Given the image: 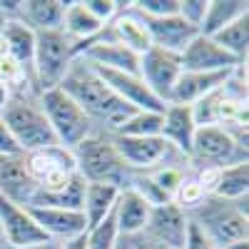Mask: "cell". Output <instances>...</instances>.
<instances>
[{
    "mask_svg": "<svg viewBox=\"0 0 249 249\" xmlns=\"http://www.w3.org/2000/svg\"><path fill=\"white\" fill-rule=\"evenodd\" d=\"M110 35L117 45L132 50L135 55H142L152 48V40H150V33H147V25H144V20L132 10L130 3H124L122 10L115 15V20L107 25Z\"/></svg>",
    "mask_w": 249,
    "mask_h": 249,
    "instance_id": "20",
    "label": "cell"
},
{
    "mask_svg": "<svg viewBox=\"0 0 249 249\" xmlns=\"http://www.w3.org/2000/svg\"><path fill=\"white\" fill-rule=\"evenodd\" d=\"M115 249H132V239L130 237H120L117 244H115Z\"/></svg>",
    "mask_w": 249,
    "mask_h": 249,
    "instance_id": "41",
    "label": "cell"
},
{
    "mask_svg": "<svg viewBox=\"0 0 249 249\" xmlns=\"http://www.w3.org/2000/svg\"><path fill=\"white\" fill-rule=\"evenodd\" d=\"M152 212V204L144 199L142 195H137L132 187H124L117 195L115 210H112V219L117 227L120 237H137L144 224H147V217Z\"/></svg>",
    "mask_w": 249,
    "mask_h": 249,
    "instance_id": "18",
    "label": "cell"
},
{
    "mask_svg": "<svg viewBox=\"0 0 249 249\" xmlns=\"http://www.w3.org/2000/svg\"><path fill=\"white\" fill-rule=\"evenodd\" d=\"M25 249H62V244H60V242H55V239H45V242L30 244V247H25Z\"/></svg>",
    "mask_w": 249,
    "mask_h": 249,
    "instance_id": "38",
    "label": "cell"
},
{
    "mask_svg": "<svg viewBox=\"0 0 249 249\" xmlns=\"http://www.w3.org/2000/svg\"><path fill=\"white\" fill-rule=\"evenodd\" d=\"M72 155H75V170L85 182L112 184L117 190H124L135 175L117 155L112 137L107 132H95L85 137L72 150Z\"/></svg>",
    "mask_w": 249,
    "mask_h": 249,
    "instance_id": "5",
    "label": "cell"
},
{
    "mask_svg": "<svg viewBox=\"0 0 249 249\" xmlns=\"http://www.w3.org/2000/svg\"><path fill=\"white\" fill-rule=\"evenodd\" d=\"M0 249H8L5 247V239H3V232H0Z\"/></svg>",
    "mask_w": 249,
    "mask_h": 249,
    "instance_id": "44",
    "label": "cell"
},
{
    "mask_svg": "<svg viewBox=\"0 0 249 249\" xmlns=\"http://www.w3.org/2000/svg\"><path fill=\"white\" fill-rule=\"evenodd\" d=\"M182 72H227L237 65H247L224 53L210 35H195V40L179 53Z\"/></svg>",
    "mask_w": 249,
    "mask_h": 249,
    "instance_id": "13",
    "label": "cell"
},
{
    "mask_svg": "<svg viewBox=\"0 0 249 249\" xmlns=\"http://www.w3.org/2000/svg\"><path fill=\"white\" fill-rule=\"evenodd\" d=\"M182 249H217V247L202 234V230H197V227L190 222V230H187V239H184Z\"/></svg>",
    "mask_w": 249,
    "mask_h": 249,
    "instance_id": "35",
    "label": "cell"
},
{
    "mask_svg": "<svg viewBox=\"0 0 249 249\" xmlns=\"http://www.w3.org/2000/svg\"><path fill=\"white\" fill-rule=\"evenodd\" d=\"M60 90L68 92L77 102L80 110L92 120L97 132L115 135L122 127V122L132 112H137L135 107L127 105V102H122L105 82L97 77V72L80 57H75V62L70 65L65 80L60 82Z\"/></svg>",
    "mask_w": 249,
    "mask_h": 249,
    "instance_id": "1",
    "label": "cell"
},
{
    "mask_svg": "<svg viewBox=\"0 0 249 249\" xmlns=\"http://www.w3.org/2000/svg\"><path fill=\"white\" fill-rule=\"evenodd\" d=\"M82 195H85V179L75 175L62 190H35L30 207L35 210H75L82 212Z\"/></svg>",
    "mask_w": 249,
    "mask_h": 249,
    "instance_id": "25",
    "label": "cell"
},
{
    "mask_svg": "<svg viewBox=\"0 0 249 249\" xmlns=\"http://www.w3.org/2000/svg\"><path fill=\"white\" fill-rule=\"evenodd\" d=\"M33 212L35 222L40 224V230L45 232L48 239H55L60 244L80 239L82 234L88 232V224L82 212L75 210H35V207H28Z\"/></svg>",
    "mask_w": 249,
    "mask_h": 249,
    "instance_id": "19",
    "label": "cell"
},
{
    "mask_svg": "<svg viewBox=\"0 0 249 249\" xmlns=\"http://www.w3.org/2000/svg\"><path fill=\"white\" fill-rule=\"evenodd\" d=\"M0 37H3V40H5V45H8V55L18 62L20 68H23V72H25V75L30 77V82H33L35 30H30L25 23H20V20H10ZM33 85H35V82H33Z\"/></svg>",
    "mask_w": 249,
    "mask_h": 249,
    "instance_id": "24",
    "label": "cell"
},
{
    "mask_svg": "<svg viewBox=\"0 0 249 249\" xmlns=\"http://www.w3.org/2000/svg\"><path fill=\"white\" fill-rule=\"evenodd\" d=\"M142 18V15H140ZM147 25L152 48L179 55L187 45L195 40V35H199L192 25H187L179 15H167V18H142Z\"/></svg>",
    "mask_w": 249,
    "mask_h": 249,
    "instance_id": "16",
    "label": "cell"
},
{
    "mask_svg": "<svg viewBox=\"0 0 249 249\" xmlns=\"http://www.w3.org/2000/svg\"><path fill=\"white\" fill-rule=\"evenodd\" d=\"M249 15L247 0H207V13L199 25V35H214L222 28L232 25L234 20Z\"/></svg>",
    "mask_w": 249,
    "mask_h": 249,
    "instance_id": "26",
    "label": "cell"
},
{
    "mask_svg": "<svg viewBox=\"0 0 249 249\" xmlns=\"http://www.w3.org/2000/svg\"><path fill=\"white\" fill-rule=\"evenodd\" d=\"M10 23V18L3 13V10H0V35H3V30H5V25Z\"/></svg>",
    "mask_w": 249,
    "mask_h": 249,
    "instance_id": "43",
    "label": "cell"
},
{
    "mask_svg": "<svg viewBox=\"0 0 249 249\" xmlns=\"http://www.w3.org/2000/svg\"><path fill=\"white\" fill-rule=\"evenodd\" d=\"M117 155L135 175H150L167 164H187V160L172 150L162 137H122L110 135Z\"/></svg>",
    "mask_w": 249,
    "mask_h": 249,
    "instance_id": "8",
    "label": "cell"
},
{
    "mask_svg": "<svg viewBox=\"0 0 249 249\" xmlns=\"http://www.w3.org/2000/svg\"><path fill=\"white\" fill-rule=\"evenodd\" d=\"M204 13H207V0H179L177 15L184 20L187 25H192L197 33H199V25L204 20Z\"/></svg>",
    "mask_w": 249,
    "mask_h": 249,
    "instance_id": "34",
    "label": "cell"
},
{
    "mask_svg": "<svg viewBox=\"0 0 249 249\" xmlns=\"http://www.w3.org/2000/svg\"><path fill=\"white\" fill-rule=\"evenodd\" d=\"M132 239V249H167V247H160L155 242H147V239H142V237H130Z\"/></svg>",
    "mask_w": 249,
    "mask_h": 249,
    "instance_id": "37",
    "label": "cell"
},
{
    "mask_svg": "<svg viewBox=\"0 0 249 249\" xmlns=\"http://www.w3.org/2000/svg\"><path fill=\"white\" fill-rule=\"evenodd\" d=\"M40 107H43V112H45V117L50 122L57 144H62V147H68V150H75L85 137L97 132L92 120L80 110V105L68 92H62L60 88L40 92Z\"/></svg>",
    "mask_w": 249,
    "mask_h": 249,
    "instance_id": "7",
    "label": "cell"
},
{
    "mask_svg": "<svg viewBox=\"0 0 249 249\" xmlns=\"http://www.w3.org/2000/svg\"><path fill=\"white\" fill-rule=\"evenodd\" d=\"M13 155H23V152H20V147L15 144V140L10 137V132L5 127L3 117H0V157H13Z\"/></svg>",
    "mask_w": 249,
    "mask_h": 249,
    "instance_id": "36",
    "label": "cell"
},
{
    "mask_svg": "<svg viewBox=\"0 0 249 249\" xmlns=\"http://www.w3.org/2000/svg\"><path fill=\"white\" fill-rule=\"evenodd\" d=\"M247 142H249L247 122L197 127L187 164H190L192 172H199V170H224L232 167V164L249 162Z\"/></svg>",
    "mask_w": 249,
    "mask_h": 249,
    "instance_id": "2",
    "label": "cell"
},
{
    "mask_svg": "<svg viewBox=\"0 0 249 249\" xmlns=\"http://www.w3.org/2000/svg\"><path fill=\"white\" fill-rule=\"evenodd\" d=\"M82 5L100 25H110L124 3H120V0H82Z\"/></svg>",
    "mask_w": 249,
    "mask_h": 249,
    "instance_id": "33",
    "label": "cell"
},
{
    "mask_svg": "<svg viewBox=\"0 0 249 249\" xmlns=\"http://www.w3.org/2000/svg\"><path fill=\"white\" fill-rule=\"evenodd\" d=\"M130 5L142 18H167V15H177L179 0H132Z\"/></svg>",
    "mask_w": 249,
    "mask_h": 249,
    "instance_id": "32",
    "label": "cell"
},
{
    "mask_svg": "<svg viewBox=\"0 0 249 249\" xmlns=\"http://www.w3.org/2000/svg\"><path fill=\"white\" fill-rule=\"evenodd\" d=\"M120 190L112 184H97V182H85V195H82V217H85L88 230L102 224L115 210Z\"/></svg>",
    "mask_w": 249,
    "mask_h": 249,
    "instance_id": "23",
    "label": "cell"
},
{
    "mask_svg": "<svg viewBox=\"0 0 249 249\" xmlns=\"http://www.w3.org/2000/svg\"><path fill=\"white\" fill-rule=\"evenodd\" d=\"M72 62H75V43L62 30L35 33L33 82L37 92L60 88V82L65 80Z\"/></svg>",
    "mask_w": 249,
    "mask_h": 249,
    "instance_id": "6",
    "label": "cell"
},
{
    "mask_svg": "<svg viewBox=\"0 0 249 249\" xmlns=\"http://www.w3.org/2000/svg\"><path fill=\"white\" fill-rule=\"evenodd\" d=\"M8 100H10V90L0 82V112H3V107L8 105Z\"/></svg>",
    "mask_w": 249,
    "mask_h": 249,
    "instance_id": "40",
    "label": "cell"
},
{
    "mask_svg": "<svg viewBox=\"0 0 249 249\" xmlns=\"http://www.w3.org/2000/svg\"><path fill=\"white\" fill-rule=\"evenodd\" d=\"M244 199H222V197H204L197 207H192L187 217L190 222L202 230V234L210 239L217 249H224L234 242L249 239V210Z\"/></svg>",
    "mask_w": 249,
    "mask_h": 249,
    "instance_id": "4",
    "label": "cell"
},
{
    "mask_svg": "<svg viewBox=\"0 0 249 249\" xmlns=\"http://www.w3.org/2000/svg\"><path fill=\"white\" fill-rule=\"evenodd\" d=\"M62 249H85V234H82L80 239H72V242H65V244H62Z\"/></svg>",
    "mask_w": 249,
    "mask_h": 249,
    "instance_id": "39",
    "label": "cell"
},
{
    "mask_svg": "<svg viewBox=\"0 0 249 249\" xmlns=\"http://www.w3.org/2000/svg\"><path fill=\"white\" fill-rule=\"evenodd\" d=\"M0 117H3L10 137L15 140L23 155L57 144L50 122L40 107V92H35L33 88L10 92V100L0 112Z\"/></svg>",
    "mask_w": 249,
    "mask_h": 249,
    "instance_id": "3",
    "label": "cell"
},
{
    "mask_svg": "<svg viewBox=\"0 0 249 249\" xmlns=\"http://www.w3.org/2000/svg\"><path fill=\"white\" fill-rule=\"evenodd\" d=\"M25 167L30 177L37 182V190H62L75 175V155L72 150L53 144V147L28 152L25 155Z\"/></svg>",
    "mask_w": 249,
    "mask_h": 249,
    "instance_id": "9",
    "label": "cell"
},
{
    "mask_svg": "<svg viewBox=\"0 0 249 249\" xmlns=\"http://www.w3.org/2000/svg\"><path fill=\"white\" fill-rule=\"evenodd\" d=\"M62 13H65L62 0H20L18 20L35 33H45V30H60Z\"/></svg>",
    "mask_w": 249,
    "mask_h": 249,
    "instance_id": "22",
    "label": "cell"
},
{
    "mask_svg": "<svg viewBox=\"0 0 249 249\" xmlns=\"http://www.w3.org/2000/svg\"><path fill=\"white\" fill-rule=\"evenodd\" d=\"M212 195L222 197V199H232V202L249 197V162L232 164V167L219 170Z\"/></svg>",
    "mask_w": 249,
    "mask_h": 249,
    "instance_id": "28",
    "label": "cell"
},
{
    "mask_svg": "<svg viewBox=\"0 0 249 249\" xmlns=\"http://www.w3.org/2000/svg\"><path fill=\"white\" fill-rule=\"evenodd\" d=\"M195 135H197V122H195L192 107H187V105H167L164 107L160 137L167 142L172 150H177L184 160L190 157Z\"/></svg>",
    "mask_w": 249,
    "mask_h": 249,
    "instance_id": "17",
    "label": "cell"
},
{
    "mask_svg": "<svg viewBox=\"0 0 249 249\" xmlns=\"http://www.w3.org/2000/svg\"><path fill=\"white\" fill-rule=\"evenodd\" d=\"M212 40L224 53H230L239 62H247V50H249V15L234 20L232 25H227L219 33H214Z\"/></svg>",
    "mask_w": 249,
    "mask_h": 249,
    "instance_id": "29",
    "label": "cell"
},
{
    "mask_svg": "<svg viewBox=\"0 0 249 249\" xmlns=\"http://www.w3.org/2000/svg\"><path fill=\"white\" fill-rule=\"evenodd\" d=\"M105 25H100L97 20L85 10L82 0H75V3H65V13H62V25L60 30L65 33L72 43H85V40L95 37Z\"/></svg>",
    "mask_w": 249,
    "mask_h": 249,
    "instance_id": "27",
    "label": "cell"
},
{
    "mask_svg": "<svg viewBox=\"0 0 249 249\" xmlns=\"http://www.w3.org/2000/svg\"><path fill=\"white\" fill-rule=\"evenodd\" d=\"M117 239H120V234H117L115 219L110 214L102 224H97V227L85 232V249H115Z\"/></svg>",
    "mask_w": 249,
    "mask_h": 249,
    "instance_id": "31",
    "label": "cell"
},
{
    "mask_svg": "<svg viewBox=\"0 0 249 249\" xmlns=\"http://www.w3.org/2000/svg\"><path fill=\"white\" fill-rule=\"evenodd\" d=\"M92 68V65H90ZM97 72V77L122 100L127 102L135 110H147V112H164V102H160L147 85L140 80V75H130V72H117V70H102V68H92Z\"/></svg>",
    "mask_w": 249,
    "mask_h": 249,
    "instance_id": "14",
    "label": "cell"
},
{
    "mask_svg": "<svg viewBox=\"0 0 249 249\" xmlns=\"http://www.w3.org/2000/svg\"><path fill=\"white\" fill-rule=\"evenodd\" d=\"M140 80L147 85V90L167 105L170 102V95H172V88L177 77L182 75V65H179V55H172V53H164V50H157V48H150L147 53L140 55Z\"/></svg>",
    "mask_w": 249,
    "mask_h": 249,
    "instance_id": "11",
    "label": "cell"
},
{
    "mask_svg": "<svg viewBox=\"0 0 249 249\" xmlns=\"http://www.w3.org/2000/svg\"><path fill=\"white\" fill-rule=\"evenodd\" d=\"M224 249H249V239H242V242H234L230 247H224Z\"/></svg>",
    "mask_w": 249,
    "mask_h": 249,
    "instance_id": "42",
    "label": "cell"
},
{
    "mask_svg": "<svg viewBox=\"0 0 249 249\" xmlns=\"http://www.w3.org/2000/svg\"><path fill=\"white\" fill-rule=\"evenodd\" d=\"M187 230H190L187 212L182 207H177L175 202H164V204L152 207L147 224H144V230L137 237L155 242L160 247H167V249H182V244L187 239Z\"/></svg>",
    "mask_w": 249,
    "mask_h": 249,
    "instance_id": "10",
    "label": "cell"
},
{
    "mask_svg": "<svg viewBox=\"0 0 249 249\" xmlns=\"http://www.w3.org/2000/svg\"><path fill=\"white\" fill-rule=\"evenodd\" d=\"M230 72L232 70H227V72H182L177 77V82H175V88H172V95H170L167 105H187V107H192L195 102H199L202 97L219 90Z\"/></svg>",
    "mask_w": 249,
    "mask_h": 249,
    "instance_id": "21",
    "label": "cell"
},
{
    "mask_svg": "<svg viewBox=\"0 0 249 249\" xmlns=\"http://www.w3.org/2000/svg\"><path fill=\"white\" fill-rule=\"evenodd\" d=\"M160 130H162V112L137 110L122 122V127L115 135H122V137H160Z\"/></svg>",
    "mask_w": 249,
    "mask_h": 249,
    "instance_id": "30",
    "label": "cell"
},
{
    "mask_svg": "<svg viewBox=\"0 0 249 249\" xmlns=\"http://www.w3.org/2000/svg\"><path fill=\"white\" fill-rule=\"evenodd\" d=\"M0 232L8 249H25L48 239L28 207H20L3 197H0Z\"/></svg>",
    "mask_w": 249,
    "mask_h": 249,
    "instance_id": "12",
    "label": "cell"
},
{
    "mask_svg": "<svg viewBox=\"0 0 249 249\" xmlns=\"http://www.w3.org/2000/svg\"><path fill=\"white\" fill-rule=\"evenodd\" d=\"M37 182L25 167V155L0 157V197L20 207H30Z\"/></svg>",
    "mask_w": 249,
    "mask_h": 249,
    "instance_id": "15",
    "label": "cell"
}]
</instances>
